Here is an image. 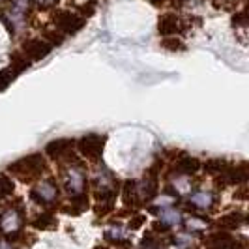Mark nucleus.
I'll use <instances>...</instances> for the list:
<instances>
[{
	"mask_svg": "<svg viewBox=\"0 0 249 249\" xmlns=\"http://www.w3.org/2000/svg\"><path fill=\"white\" fill-rule=\"evenodd\" d=\"M206 246L208 249H238V242L227 232H213L206 238Z\"/></svg>",
	"mask_w": 249,
	"mask_h": 249,
	"instance_id": "nucleus-6",
	"label": "nucleus"
},
{
	"mask_svg": "<svg viewBox=\"0 0 249 249\" xmlns=\"http://www.w3.org/2000/svg\"><path fill=\"white\" fill-rule=\"evenodd\" d=\"M178 17L173 15V13H165L160 17V23H158V30L161 36H171V34H176L178 32Z\"/></svg>",
	"mask_w": 249,
	"mask_h": 249,
	"instance_id": "nucleus-7",
	"label": "nucleus"
},
{
	"mask_svg": "<svg viewBox=\"0 0 249 249\" xmlns=\"http://www.w3.org/2000/svg\"><path fill=\"white\" fill-rule=\"evenodd\" d=\"M12 68L15 70V73H23L30 68V60L26 58L23 53H13L12 54Z\"/></svg>",
	"mask_w": 249,
	"mask_h": 249,
	"instance_id": "nucleus-11",
	"label": "nucleus"
},
{
	"mask_svg": "<svg viewBox=\"0 0 249 249\" xmlns=\"http://www.w3.org/2000/svg\"><path fill=\"white\" fill-rule=\"evenodd\" d=\"M73 139H56V141H51L45 146V154L51 160H60L62 156H66L70 150L73 148Z\"/></svg>",
	"mask_w": 249,
	"mask_h": 249,
	"instance_id": "nucleus-5",
	"label": "nucleus"
},
{
	"mask_svg": "<svg viewBox=\"0 0 249 249\" xmlns=\"http://www.w3.org/2000/svg\"><path fill=\"white\" fill-rule=\"evenodd\" d=\"M53 45L45 39H28L23 43V54L32 62V60H41L51 53Z\"/></svg>",
	"mask_w": 249,
	"mask_h": 249,
	"instance_id": "nucleus-4",
	"label": "nucleus"
},
{
	"mask_svg": "<svg viewBox=\"0 0 249 249\" xmlns=\"http://www.w3.org/2000/svg\"><path fill=\"white\" fill-rule=\"evenodd\" d=\"M88 206V197L85 193H79L71 199V208H66L68 213H81Z\"/></svg>",
	"mask_w": 249,
	"mask_h": 249,
	"instance_id": "nucleus-12",
	"label": "nucleus"
},
{
	"mask_svg": "<svg viewBox=\"0 0 249 249\" xmlns=\"http://www.w3.org/2000/svg\"><path fill=\"white\" fill-rule=\"evenodd\" d=\"M54 23H56V26H58L62 32H66V34H75V32H79V30L85 26L87 21L71 12H58L54 15Z\"/></svg>",
	"mask_w": 249,
	"mask_h": 249,
	"instance_id": "nucleus-3",
	"label": "nucleus"
},
{
	"mask_svg": "<svg viewBox=\"0 0 249 249\" xmlns=\"http://www.w3.org/2000/svg\"><path fill=\"white\" fill-rule=\"evenodd\" d=\"M232 23L238 26H246L248 25V10H244V12L236 13L234 17H232Z\"/></svg>",
	"mask_w": 249,
	"mask_h": 249,
	"instance_id": "nucleus-17",
	"label": "nucleus"
},
{
	"mask_svg": "<svg viewBox=\"0 0 249 249\" xmlns=\"http://www.w3.org/2000/svg\"><path fill=\"white\" fill-rule=\"evenodd\" d=\"M105 141L107 139L103 135H98V133H90V135H85V137L79 139L77 146H79V152L92 160V161H98L103 154V148H105Z\"/></svg>",
	"mask_w": 249,
	"mask_h": 249,
	"instance_id": "nucleus-2",
	"label": "nucleus"
},
{
	"mask_svg": "<svg viewBox=\"0 0 249 249\" xmlns=\"http://www.w3.org/2000/svg\"><path fill=\"white\" fill-rule=\"evenodd\" d=\"M45 37L51 39V45H60L64 41V36L58 32H45Z\"/></svg>",
	"mask_w": 249,
	"mask_h": 249,
	"instance_id": "nucleus-18",
	"label": "nucleus"
},
{
	"mask_svg": "<svg viewBox=\"0 0 249 249\" xmlns=\"http://www.w3.org/2000/svg\"><path fill=\"white\" fill-rule=\"evenodd\" d=\"M43 169H45V163H43L39 154L26 156L23 160L8 165V171L12 175L17 176L21 182H32L34 178H37V176L43 173Z\"/></svg>",
	"mask_w": 249,
	"mask_h": 249,
	"instance_id": "nucleus-1",
	"label": "nucleus"
},
{
	"mask_svg": "<svg viewBox=\"0 0 249 249\" xmlns=\"http://www.w3.org/2000/svg\"><path fill=\"white\" fill-rule=\"evenodd\" d=\"M15 77H17V73H15V70H13L12 66L10 68H4L0 71V92H4L6 88L10 87L13 81H15Z\"/></svg>",
	"mask_w": 249,
	"mask_h": 249,
	"instance_id": "nucleus-13",
	"label": "nucleus"
},
{
	"mask_svg": "<svg viewBox=\"0 0 249 249\" xmlns=\"http://www.w3.org/2000/svg\"><path fill=\"white\" fill-rule=\"evenodd\" d=\"M13 193V182L12 178L4 173H0V199H6L8 195Z\"/></svg>",
	"mask_w": 249,
	"mask_h": 249,
	"instance_id": "nucleus-14",
	"label": "nucleus"
},
{
	"mask_svg": "<svg viewBox=\"0 0 249 249\" xmlns=\"http://www.w3.org/2000/svg\"><path fill=\"white\" fill-rule=\"evenodd\" d=\"M32 225H34L36 229H49V227L54 225V219H53L51 213H41V215H37L36 219L32 221Z\"/></svg>",
	"mask_w": 249,
	"mask_h": 249,
	"instance_id": "nucleus-15",
	"label": "nucleus"
},
{
	"mask_svg": "<svg viewBox=\"0 0 249 249\" xmlns=\"http://www.w3.org/2000/svg\"><path fill=\"white\" fill-rule=\"evenodd\" d=\"M176 169H178L182 175H195L200 169V161L197 158H184V160L178 161Z\"/></svg>",
	"mask_w": 249,
	"mask_h": 249,
	"instance_id": "nucleus-8",
	"label": "nucleus"
},
{
	"mask_svg": "<svg viewBox=\"0 0 249 249\" xmlns=\"http://www.w3.org/2000/svg\"><path fill=\"white\" fill-rule=\"evenodd\" d=\"M161 47L167 51H184L186 49V45L180 41V39H176V37H167V39H163L161 41Z\"/></svg>",
	"mask_w": 249,
	"mask_h": 249,
	"instance_id": "nucleus-16",
	"label": "nucleus"
},
{
	"mask_svg": "<svg viewBox=\"0 0 249 249\" xmlns=\"http://www.w3.org/2000/svg\"><path fill=\"white\" fill-rule=\"evenodd\" d=\"M240 225H242V215L240 213H229V215H225L217 221V227L225 229V231H234Z\"/></svg>",
	"mask_w": 249,
	"mask_h": 249,
	"instance_id": "nucleus-10",
	"label": "nucleus"
},
{
	"mask_svg": "<svg viewBox=\"0 0 249 249\" xmlns=\"http://www.w3.org/2000/svg\"><path fill=\"white\" fill-rule=\"evenodd\" d=\"M229 167H231V165L225 161V160L213 158V160H208V161H206V165H204V173H208V175H223V173H227Z\"/></svg>",
	"mask_w": 249,
	"mask_h": 249,
	"instance_id": "nucleus-9",
	"label": "nucleus"
}]
</instances>
